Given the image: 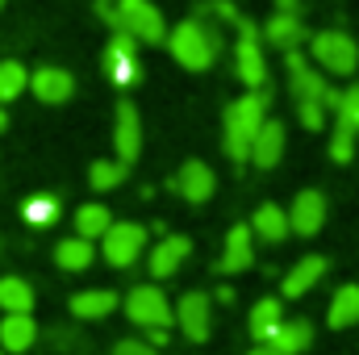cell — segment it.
<instances>
[{"label": "cell", "mask_w": 359, "mask_h": 355, "mask_svg": "<svg viewBox=\"0 0 359 355\" xmlns=\"http://www.w3.org/2000/svg\"><path fill=\"white\" fill-rule=\"evenodd\" d=\"M4 130H8V113L0 109V134H4Z\"/></svg>", "instance_id": "40"}, {"label": "cell", "mask_w": 359, "mask_h": 355, "mask_svg": "<svg viewBox=\"0 0 359 355\" xmlns=\"http://www.w3.org/2000/svg\"><path fill=\"white\" fill-rule=\"evenodd\" d=\"M326 113H330V109H326L322 100H297V121H301L305 130H313V134L326 126Z\"/></svg>", "instance_id": "34"}, {"label": "cell", "mask_w": 359, "mask_h": 355, "mask_svg": "<svg viewBox=\"0 0 359 355\" xmlns=\"http://www.w3.org/2000/svg\"><path fill=\"white\" fill-rule=\"evenodd\" d=\"M172 309H176V326L184 330L188 343H205L209 339V330H213V297L209 293L192 288V293L180 297Z\"/></svg>", "instance_id": "10"}, {"label": "cell", "mask_w": 359, "mask_h": 355, "mask_svg": "<svg viewBox=\"0 0 359 355\" xmlns=\"http://www.w3.org/2000/svg\"><path fill=\"white\" fill-rule=\"evenodd\" d=\"M222 46H226L222 42V25L209 21L205 13H192V17H184L180 25L168 29V51H172V59L184 72H209L217 63Z\"/></svg>", "instance_id": "1"}, {"label": "cell", "mask_w": 359, "mask_h": 355, "mask_svg": "<svg viewBox=\"0 0 359 355\" xmlns=\"http://www.w3.org/2000/svg\"><path fill=\"white\" fill-rule=\"evenodd\" d=\"M172 188H176L180 201L205 205V201L217 192V176H213V168H209L205 159H188V163H180V172L172 176Z\"/></svg>", "instance_id": "12"}, {"label": "cell", "mask_w": 359, "mask_h": 355, "mask_svg": "<svg viewBox=\"0 0 359 355\" xmlns=\"http://www.w3.org/2000/svg\"><path fill=\"white\" fill-rule=\"evenodd\" d=\"M192 255V239L188 234H163L151 251H147V267H151V276L155 280H168V276H176L184 260Z\"/></svg>", "instance_id": "15"}, {"label": "cell", "mask_w": 359, "mask_h": 355, "mask_svg": "<svg viewBox=\"0 0 359 355\" xmlns=\"http://www.w3.org/2000/svg\"><path fill=\"white\" fill-rule=\"evenodd\" d=\"M276 13H301L297 0H276Z\"/></svg>", "instance_id": "38"}, {"label": "cell", "mask_w": 359, "mask_h": 355, "mask_svg": "<svg viewBox=\"0 0 359 355\" xmlns=\"http://www.w3.org/2000/svg\"><path fill=\"white\" fill-rule=\"evenodd\" d=\"M326 213H330L326 192H322V188H301V192L292 196V205H288V226H292V234L313 239V234L326 226Z\"/></svg>", "instance_id": "11"}, {"label": "cell", "mask_w": 359, "mask_h": 355, "mask_svg": "<svg viewBox=\"0 0 359 355\" xmlns=\"http://www.w3.org/2000/svg\"><path fill=\"white\" fill-rule=\"evenodd\" d=\"M147 343L163 351V347H168V330H147Z\"/></svg>", "instance_id": "37"}, {"label": "cell", "mask_w": 359, "mask_h": 355, "mask_svg": "<svg viewBox=\"0 0 359 355\" xmlns=\"http://www.w3.org/2000/svg\"><path fill=\"white\" fill-rule=\"evenodd\" d=\"M50 343H55V347H72V343H76V335H72V330H55V335H50Z\"/></svg>", "instance_id": "36"}, {"label": "cell", "mask_w": 359, "mask_h": 355, "mask_svg": "<svg viewBox=\"0 0 359 355\" xmlns=\"http://www.w3.org/2000/svg\"><path fill=\"white\" fill-rule=\"evenodd\" d=\"M268 347H276L280 355H305L313 347V322H305V318H284L280 330L271 335Z\"/></svg>", "instance_id": "24"}, {"label": "cell", "mask_w": 359, "mask_h": 355, "mask_svg": "<svg viewBox=\"0 0 359 355\" xmlns=\"http://www.w3.org/2000/svg\"><path fill=\"white\" fill-rule=\"evenodd\" d=\"M0 355H4V351H0Z\"/></svg>", "instance_id": "42"}, {"label": "cell", "mask_w": 359, "mask_h": 355, "mask_svg": "<svg viewBox=\"0 0 359 355\" xmlns=\"http://www.w3.org/2000/svg\"><path fill=\"white\" fill-rule=\"evenodd\" d=\"M259 38L268 42L271 51L288 55V51H301V42H309V29L301 21V13H271L259 29Z\"/></svg>", "instance_id": "14"}, {"label": "cell", "mask_w": 359, "mask_h": 355, "mask_svg": "<svg viewBox=\"0 0 359 355\" xmlns=\"http://www.w3.org/2000/svg\"><path fill=\"white\" fill-rule=\"evenodd\" d=\"M100 255L109 267H134L147 255V226L142 222H113L100 239Z\"/></svg>", "instance_id": "7"}, {"label": "cell", "mask_w": 359, "mask_h": 355, "mask_svg": "<svg viewBox=\"0 0 359 355\" xmlns=\"http://www.w3.org/2000/svg\"><path fill=\"white\" fill-rule=\"evenodd\" d=\"M117 305H121V297L113 288H84L72 297V318L76 322H104Z\"/></svg>", "instance_id": "21"}, {"label": "cell", "mask_w": 359, "mask_h": 355, "mask_svg": "<svg viewBox=\"0 0 359 355\" xmlns=\"http://www.w3.org/2000/svg\"><path fill=\"white\" fill-rule=\"evenodd\" d=\"M234 72L247 84V92L268 88V59H264V38L251 17L238 21V42H234Z\"/></svg>", "instance_id": "5"}, {"label": "cell", "mask_w": 359, "mask_h": 355, "mask_svg": "<svg viewBox=\"0 0 359 355\" xmlns=\"http://www.w3.org/2000/svg\"><path fill=\"white\" fill-rule=\"evenodd\" d=\"M355 142H359L355 130L334 126V130H330V159H334V163H351V159H355Z\"/></svg>", "instance_id": "33"}, {"label": "cell", "mask_w": 359, "mask_h": 355, "mask_svg": "<svg viewBox=\"0 0 359 355\" xmlns=\"http://www.w3.org/2000/svg\"><path fill=\"white\" fill-rule=\"evenodd\" d=\"M21 222H25V226H34V230L55 226V222H59V196H50V192L25 196V205H21Z\"/></svg>", "instance_id": "28"}, {"label": "cell", "mask_w": 359, "mask_h": 355, "mask_svg": "<svg viewBox=\"0 0 359 355\" xmlns=\"http://www.w3.org/2000/svg\"><path fill=\"white\" fill-rule=\"evenodd\" d=\"M25 88H29V72H25L17 59H4V63H0V105L17 100Z\"/></svg>", "instance_id": "31"}, {"label": "cell", "mask_w": 359, "mask_h": 355, "mask_svg": "<svg viewBox=\"0 0 359 355\" xmlns=\"http://www.w3.org/2000/svg\"><path fill=\"white\" fill-rule=\"evenodd\" d=\"M92 260H96V243L80 239V234H72L55 247V264L63 272H84V267H92Z\"/></svg>", "instance_id": "27"}, {"label": "cell", "mask_w": 359, "mask_h": 355, "mask_svg": "<svg viewBox=\"0 0 359 355\" xmlns=\"http://www.w3.org/2000/svg\"><path fill=\"white\" fill-rule=\"evenodd\" d=\"M34 343H38V322L29 314H4V322H0V351L21 355Z\"/></svg>", "instance_id": "22"}, {"label": "cell", "mask_w": 359, "mask_h": 355, "mask_svg": "<svg viewBox=\"0 0 359 355\" xmlns=\"http://www.w3.org/2000/svg\"><path fill=\"white\" fill-rule=\"evenodd\" d=\"M251 264H255V234H251V226H230L226 247H222V260H217V272L238 276V272H247Z\"/></svg>", "instance_id": "17"}, {"label": "cell", "mask_w": 359, "mask_h": 355, "mask_svg": "<svg viewBox=\"0 0 359 355\" xmlns=\"http://www.w3.org/2000/svg\"><path fill=\"white\" fill-rule=\"evenodd\" d=\"M326 322H330V330H347V326H355L359 322V284H343V288L330 297V305H326Z\"/></svg>", "instance_id": "25"}, {"label": "cell", "mask_w": 359, "mask_h": 355, "mask_svg": "<svg viewBox=\"0 0 359 355\" xmlns=\"http://www.w3.org/2000/svg\"><path fill=\"white\" fill-rule=\"evenodd\" d=\"M0 8H4V0H0Z\"/></svg>", "instance_id": "41"}, {"label": "cell", "mask_w": 359, "mask_h": 355, "mask_svg": "<svg viewBox=\"0 0 359 355\" xmlns=\"http://www.w3.org/2000/svg\"><path fill=\"white\" fill-rule=\"evenodd\" d=\"M109 226H113V213H109L104 205L88 201V205H80V209H76V234H80V239L96 243V239H104V230H109Z\"/></svg>", "instance_id": "29"}, {"label": "cell", "mask_w": 359, "mask_h": 355, "mask_svg": "<svg viewBox=\"0 0 359 355\" xmlns=\"http://www.w3.org/2000/svg\"><path fill=\"white\" fill-rule=\"evenodd\" d=\"M326 255H301L297 264L284 272V284H280V293L288 297V301H297V297H305L309 288H318L322 284V276H326Z\"/></svg>", "instance_id": "18"}, {"label": "cell", "mask_w": 359, "mask_h": 355, "mask_svg": "<svg viewBox=\"0 0 359 355\" xmlns=\"http://www.w3.org/2000/svg\"><path fill=\"white\" fill-rule=\"evenodd\" d=\"M330 109H334V126H347V130H355L359 134V84L339 92Z\"/></svg>", "instance_id": "32"}, {"label": "cell", "mask_w": 359, "mask_h": 355, "mask_svg": "<svg viewBox=\"0 0 359 355\" xmlns=\"http://www.w3.org/2000/svg\"><path fill=\"white\" fill-rule=\"evenodd\" d=\"M309 63L322 76H355L359 42L347 29H318V34H309Z\"/></svg>", "instance_id": "4"}, {"label": "cell", "mask_w": 359, "mask_h": 355, "mask_svg": "<svg viewBox=\"0 0 359 355\" xmlns=\"http://www.w3.org/2000/svg\"><path fill=\"white\" fill-rule=\"evenodd\" d=\"M29 92H34L42 105H63V100H72V92H76V76L63 72V67H38V72L29 76Z\"/></svg>", "instance_id": "19"}, {"label": "cell", "mask_w": 359, "mask_h": 355, "mask_svg": "<svg viewBox=\"0 0 359 355\" xmlns=\"http://www.w3.org/2000/svg\"><path fill=\"white\" fill-rule=\"evenodd\" d=\"M121 305H126V318L142 330H168L176 322V309H172V301L159 284H134Z\"/></svg>", "instance_id": "6"}, {"label": "cell", "mask_w": 359, "mask_h": 355, "mask_svg": "<svg viewBox=\"0 0 359 355\" xmlns=\"http://www.w3.org/2000/svg\"><path fill=\"white\" fill-rule=\"evenodd\" d=\"M284 147H288V130H284V121L264 117V126H259V134H255V142H251V163H255L259 172H271V168L284 159Z\"/></svg>", "instance_id": "16"}, {"label": "cell", "mask_w": 359, "mask_h": 355, "mask_svg": "<svg viewBox=\"0 0 359 355\" xmlns=\"http://www.w3.org/2000/svg\"><path fill=\"white\" fill-rule=\"evenodd\" d=\"M247 355H280V351H276V347H268V343H259L255 351H247Z\"/></svg>", "instance_id": "39"}, {"label": "cell", "mask_w": 359, "mask_h": 355, "mask_svg": "<svg viewBox=\"0 0 359 355\" xmlns=\"http://www.w3.org/2000/svg\"><path fill=\"white\" fill-rule=\"evenodd\" d=\"M268 105H271L268 88L243 92V96H234L226 105V138H222V147H226L230 163H251V142H255V134H259V126L268 117Z\"/></svg>", "instance_id": "3"}, {"label": "cell", "mask_w": 359, "mask_h": 355, "mask_svg": "<svg viewBox=\"0 0 359 355\" xmlns=\"http://www.w3.org/2000/svg\"><path fill=\"white\" fill-rule=\"evenodd\" d=\"M251 234H255V239H264L268 247L284 243V239L292 234V226H288V209H280L276 201L255 205V213H251Z\"/></svg>", "instance_id": "20"}, {"label": "cell", "mask_w": 359, "mask_h": 355, "mask_svg": "<svg viewBox=\"0 0 359 355\" xmlns=\"http://www.w3.org/2000/svg\"><path fill=\"white\" fill-rule=\"evenodd\" d=\"M284 72H288V88H292V100H322L326 109L334 105V96L339 92L326 84V76L309 63V55H301V51H288L284 55Z\"/></svg>", "instance_id": "8"}, {"label": "cell", "mask_w": 359, "mask_h": 355, "mask_svg": "<svg viewBox=\"0 0 359 355\" xmlns=\"http://www.w3.org/2000/svg\"><path fill=\"white\" fill-rule=\"evenodd\" d=\"M96 13L104 25H113V34H130L138 46H159L168 42V21L159 13L155 0H96Z\"/></svg>", "instance_id": "2"}, {"label": "cell", "mask_w": 359, "mask_h": 355, "mask_svg": "<svg viewBox=\"0 0 359 355\" xmlns=\"http://www.w3.org/2000/svg\"><path fill=\"white\" fill-rule=\"evenodd\" d=\"M113 355H159V347H151L147 339H121L113 347Z\"/></svg>", "instance_id": "35"}, {"label": "cell", "mask_w": 359, "mask_h": 355, "mask_svg": "<svg viewBox=\"0 0 359 355\" xmlns=\"http://www.w3.org/2000/svg\"><path fill=\"white\" fill-rule=\"evenodd\" d=\"M126 172H130V163H121V159H96L88 168V184L96 192H113L126 184Z\"/></svg>", "instance_id": "30"}, {"label": "cell", "mask_w": 359, "mask_h": 355, "mask_svg": "<svg viewBox=\"0 0 359 355\" xmlns=\"http://www.w3.org/2000/svg\"><path fill=\"white\" fill-rule=\"evenodd\" d=\"M104 76L113 80V88H134L138 76H142V63H138V42L130 34H113L109 46H104Z\"/></svg>", "instance_id": "9"}, {"label": "cell", "mask_w": 359, "mask_h": 355, "mask_svg": "<svg viewBox=\"0 0 359 355\" xmlns=\"http://www.w3.org/2000/svg\"><path fill=\"white\" fill-rule=\"evenodd\" d=\"M34 284L21 276H4L0 280V309L4 314H34Z\"/></svg>", "instance_id": "26"}, {"label": "cell", "mask_w": 359, "mask_h": 355, "mask_svg": "<svg viewBox=\"0 0 359 355\" xmlns=\"http://www.w3.org/2000/svg\"><path fill=\"white\" fill-rule=\"evenodd\" d=\"M142 155V117L130 100L117 105V121H113V159L134 163Z\"/></svg>", "instance_id": "13"}, {"label": "cell", "mask_w": 359, "mask_h": 355, "mask_svg": "<svg viewBox=\"0 0 359 355\" xmlns=\"http://www.w3.org/2000/svg\"><path fill=\"white\" fill-rule=\"evenodd\" d=\"M280 322H284V301H280V297H259V301L251 305L247 330H251L255 343H271V335L280 330Z\"/></svg>", "instance_id": "23"}]
</instances>
